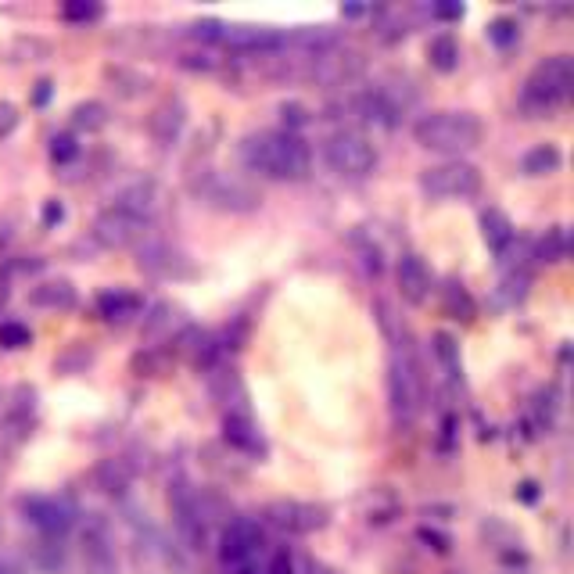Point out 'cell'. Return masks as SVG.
<instances>
[{
  "mask_svg": "<svg viewBox=\"0 0 574 574\" xmlns=\"http://www.w3.org/2000/svg\"><path fill=\"white\" fill-rule=\"evenodd\" d=\"M76 140L72 137H54V144H51V155H54V162H69V158H76Z\"/></svg>",
  "mask_w": 574,
  "mask_h": 574,
  "instance_id": "obj_33",
  "label": "cell"
},
{
  "mask_svg": "<svg viewBox=\"0 0 574 574\" xmlns=\"http://www.w3.org/2000/svg\"><path fill=\"white\" fill-rule=\"evenodd\" d=\"M564 255H567V230L564 227L546 230V237H542V244H539V259L560 262Z\"/></svg>",
  "mask_w": 574,
  "mask_h": 574,
  "instance_id": "obj_28",
  "label": "cell"
},
{
  "mask_svg": "<svg viewBox=\"0 0 574 574\" xmlns=\"http://www.w3.org/2000/svg\"><path fill=\"white\" fill-rule=\"evenodd\" d=\"M72 122L79 130H105L108 126V105L105 101H79L72 108Z\"/></svg>",
  "mask_w": 574,
  "mask_h": 574,
  "instance_id": "obj_26",
  "label": "cell"
},
{
  "mask_svg": "<svg viewBox=\"0 0 574 574\" xmlns=\"http://www.w3.org/2000/svg\"><path fill=\"white\" fill-rule=\"evenodd\" d=\"M112 209L126 212V216H137V219L148 223V219L162 209V187H158L151 176H137V180H130L119 194H115Z\"/></svg>",
  "mask_w": 574,
  "mask_h": 574,
  "instance_id": "obj_10",
  "label": "cell"
},
{
  "mask_svg": "<svg viewBox=\"0 0 574 574\" xmlns=\"http://www.w3.org/2000/svg\"><path fill=\"white\" fill-rule=\"evenodd\" d=\"M392 409L399 420H409L417 409V374H413V366L399 363V359H392Z\"/></svg>",
  "mask_w": 574,
  "mask_h": 574,
  "instance_id": "obj_15",
  "label": "cell"
},
{
  "mask_svg": "<svg viewBox=\"0 0 574 574\" xmlns=\"http://www.w3.org/2000/svg\"><path fill=\"white\" fill-rule=\"evenodd\" d=\"M26 514L36 528H44L47 535H61V531L69 528V510L58 503V499H29L26 503Z\"/></svg>",
  "mask_w": 574,
  "mask_h": 574,
  "instance_id": "obj_16",
  "label": "cell"
},
{
  "mask_svg": "<svg viewBox=\"0 0 574 574\" xmlns=\"http://www.w3.org/2000/svg\"><path fill=\"white\" fill-rule=\"evenodd\" d=\"M83 557H87L90 574H119L112 549H108V539L101 531H90L87 535V542H83Z\"/></svg>",
  "mask_w": 574,
  "mask_h": 574,
  "instance_id": "obj_21",
  "label": "cell"
},
{
  "mask_svg": "<svg viewBox=\"0 0 574 574\" xmlns=\"http://www.w3.org/2000/svg\"><path fill=\"white\" fill-rule=\"evenodd\" d=\"M481 234H485L488 248L503 252L506 244L514 241V223H510V216L503 209H485L481 212Z\"/></svg>",
  "mask_w": 574,
  "mask_h": 574,
  "instance_id": "obj_19",
  "label": "cell"
},
{
  "mask_svg": "<svg viewBox=\"0 0 574 574\" xmlns=\"http://www.w3.org/2000/svg\"><path fill=\"white\" fill-rule=\"evenodd\" d=\"M183 122H187V108H183L180 97H169V101H162V105L148 115V133L158 144H173V140L180 137Z\"/></svg>",
  "mask_w": 574,
  "mask_h": 574,
  "instance_id": "obj_13",
  "label": "cell"
},
{
  "mask_svg": "<svg viewBox=\"0 0 574 574\" xmlns=\"http://www.w3.org/2000/svg\"><path fill=\"white\" fill-rule=\"evenodd\" d=\"M280 112H284V119L291 122V126H302V122L309 119V112H305L302 105H284V108H280Z\"/></svg>",
  "mask_w": 574,
  "mask_h": 574,
  "instance_id": "obj_35",
  "label": "cell"
},
{
  "mask_svg": "<svg viewBox=\"0 0 574 574\" xmlns=\"http://www.w3.org/2000/svg\"><path fill=\"white\" fill-rule=\"evenodd\" d=\"M323 158H327V166H331L334 173L348 176V180L370 176L377 169V148L370 144V137L359 130H338L334 137H327Z\"/></svg>",
  "mask_w": 574,
  "mask_h": 574,
  "instance_id": "obj_5",
  "label": "cell"
},
{
  "mask_svg": "<svg viewBox=\"0 0 574 574\" xmlns=\"http://www.w3.org/2000/svg\"><path fill=\"white\" fill-rule=\"evenodd\" d=\"M488 40H492V44H499V47L514 44V40H517V22H514V18L499 15L496 22L488 26Z\"/></svg>",
  "mask_w": 574,
  "mask_h": 574,
  "instance_id": "obj_29",
  "label": "cell"
},
{
  "mask_svg": "<svg viewBox=\"0 0 574 574\" xmlns=\"http://www.w3.org/2000/svg\"><path fill=\"white\" fill-rule=\"evenodd\" d=\"M144 234H148V223L137 216H126L119 209H105L94 219V241L101 248H112V252L133 248V244L144 241Z\"/></svg>",
  "mask_w": 574,
  "mask_h": 574,
  "instance_id": "obj_9",
  "label": "cell"
},
{
  "mask_svg": "<svg viewBox=\"0 0 574 574\" xmlns=\"http://www.w3.org/2000/svg\"><path fill=\"white\" fill-rule=\"evenodd\" d=\"M33 305L40 309H72L76 305V287L69 280H51V284H40L33 287Z\"/></svg>",
  "mask_w": 574,
  "mask_h": 574,
  "instance_id": "obj_20",
  "label": "cell"
},
{
  "mask_svg": "<svg viewBox=\"0 0 574 574\" xmlns=\"http://www.w3.org/2000/svg\"><path fill=\"white\" fill-rule=\"evenodd\" d=\"M137 266L151 277H162V280H173V277H191V262L187 255L176 252L173 244H162V241H148L140 248V259Z\"/></svg>",
  "mask_w": 574,
  "mask_h": 574,
  "instance_id": "obj_11",
  "label": "cell"
},
{
  "mask_svg": "<svg viewBox=\"0 0 574 574\" xmlns=\"http://www.w3.org/2000/svg\"><path fill=\"white\" fill-rule=\"evenodd\" d=\"M0 341L8 348H22V345H29V331L22 323H4V327H0Z\"/></svg>",
  "mask_w": 574,
  "mask_h": 574,
  "instance_id": "obj_31",
  "label": "cell"
},
{
  "mask_svg": "<svg viewBox=\"0 0 574 574\" xmlns=\"http://www.w3.org/2000/svg\"><path fill=\"white\" fill-rule=\"evenodd\" d=\"M47 97H51V83H47V79H44V83H40V90H36V94H33V101H36V105H44Z\"/></svg>",
  "mask_w": 574,
  "mask_h": 574,
  "instance_id": "obj_38",
  "label": "cell"
},
{
  "mask_svg": "<svg viewBox=\"0 0 574 574\" xmlns=\"http://www.w3.org/2000/svg\"><path fill=\"white\" fill-rule=\"evenodd\" d=\"M445 313L453 320H474V302L463 291V284H449L445 287Z\"/></svg>",
  "mask_w": 574,
  "mask_h": 574,
  "instance_id": "obj_27",
  "label": "cell"
},
{
  "mask_svg": "<svg viewBox=\"0 0 574 574\" xmlns=\"http://www.w3.org/2000/svg\"><path fill=\"white\" fill-rule=\"evenodd\" d=\"M560 162H564V155H560L557 144H535L531 151H524L521 158V169L528 176H542V173H553V169H560Z\"/></svg>",
  "mask_w": 574,
  "mask_h": 574,
  "instance_id": "obj_22",
  "label": "cell"
},
{
  "mask_svg": "<svg viewBox=\"0 0 574 574\" xmlns=\"http://www.w3.org/2000/svg\"><path fill=\"white\" fill-rule=\"evenodd\" d=\"M431 15L435 18H463V4H435Z\"/></svg>",
  "mask_w": 574,
  "mask_h": 574,
  "instance_id": "obj_36",
  "label": "cell"
},
{
  "mask_svg": "<svg viewBox=\"0 0 574 574\" xmlns=\"http://www.w3.org/2000/svg\"><path fill=\"white\" fill-rule=\"evenodd\" d=\"M61 216H65V209H61L58 201H51V205H47V209H44V219H47V223H61Z\"/></svg>",
  "mask_w": 574,
  "mask_h": 574,
  "instance_id": "obj_37",
  "label": "cell"
},
{
  "mask_svg": "<svg viewBox=\"0 0 574 574\" xmlns=\"http://www.w3.org/2000/svg\"><path fill=\"white\" fill-rule=\"evenodd\" d=\"M183 327V316L176 305L169 302H158L155 309H151V316L144 320V334H148V341H173V334Z\"/></svg>",
  "mask_w": 574,
  "mask_h": 574,
  "instance_id": "obj_17",
  "label": "cell"
},
{
  "mask_svg": "<svg viewBox=\"0 0 574 574\" xmlns=\"http://www.w3.org/2000/svg\"><path fill=\"white\" fill-rule=\"evenodd\" d=\"M399 291L413 305L427 302V295L435 291V273L420 255H402L399 259Z\"/></svg>",
  "mask_w": 574,
  "mask_h": 574,
  "instance_id": "obj_12",
  "label": "cell"
},
{
  "mask_svg": "<svg viewBox=\"0 0 574 574\" xmlns=\"http://www.w3.org/2000/svg\"><path fill=\"white\" fill-rule=\"evenodd\" d=\"M413 137H417L420 148L427 151H442V155H463V151H474L485 137V126L474 112H431L420 115L417 126H413Z\"/></svg>",
  "mask_w": 574,
  "mask_h": 574,
  "instance_id": "obj_2",
  "label": "cell"
},
{
  "mask_svg": "<svg viewBox=\"0 0 574 574\" xmlns=\"http://www.w3.org/2000/svg\"><path fill=\"white\" fill-rule=\"evenodd\" d=\"M97 309L108 320H126V316H137L144 309V302L137 295H130V291H105V295L97 298Z\"/></svg>",
  "mask_w": 574,
  "mask_h": 574,
  "instance_id": "obj_23",
  "label": "cell"
},
{
  "mask_svg": "<svg viewBox=\"0 0 574 574\" xmlns=\"http://www.w3.org/2000/svg\"><path fill=\"white\" fill-rule=\"evenodd\" d=\"M61 18L65 22H94V18H101V4H65Z\"/></svg>",
  "mask_w": 574,
  "mask_h": 574,
  "instance_id": "obj_30",
  "label": "cell"
},
{
  "mask_svg": "<svg viewBox=\"0 0 574 574\" xmlns=\"http://www.w3.org/2000/svg\"><path fill=\"white\" fill-rule=\"evenodd\" d=\"M262 574H295V560H291L287 549H277L270 557V564L262 567Z\"/></svg>",
  "mask_w": 574,
  "mask_h": 574,
  "instance_id": "obj_32",
  "label": "cell"
},
{
  "mask_svg": "<svg viewBox=\"0 0 574 574\" xmlns=\"http://www.w3.org/2000/svg\"><path fill=\"white\" fill-rule=\"evenodd\" d=\"M223 431H227V442L237 445V449H244V453H259V449H262L259 431H255V427L248 424L241 413H227V420H223Z\"/></svg>",
  "mask_w": 574,
  "mask_h": 574,
  "instance_id": "obj_24",
  "label": "cell"
},
{
  "mask_svg": "<svg viewBox=\"0 0 574 574\" xmlns=\"http://www.w3.org/2000/svg\"><path fill=\"white\" fill-rule=\"evenodd\" d=\"M105 79L112 83V90H119L122 97H140V94H148L151 90V76L130 69V65H108Z\"/></svg>",
  "mask_w": 574,
  "mask_h": 574,
  "instance_id": "obj_18",
  "label": "cell"
},
{
  "mask_svg": "<svg viewBox=\"0 0 574 574\" xmlns=\"http://www.w3.org/2000/svg\"><path fill=\"white\" fill-rule=\"evenodd\" d=\"M191 194L198 201H205L209 209L234 212V216L255 212L262 205V194L255 183L241 180V176L219 173V169H201L198 176H191Z\"/></svg>",
  "mask_w": 574,
  "mask_h": 574,
  "instance_id": "obj_3",
  "label": "cell"
},
{
  "mask_svg": "<svg viewBox=\"0 0 574 574\" xmlns=\"http://www.w3.org/2000/svg\"><path fill=\"white\" fill-rule=\"evenodd\" d=\"M223 40L241 51H277L280 44H287L284 33L266 26H223Z\"/></svg>",
  "mask_w": 574,
  "mask_h": 574,
  "instance_id": "obj_14",
  "label": "cell"
},
{
  "mask_svg": "<svg viewBox=\"0 0 574 574\" xmlns=\"http://www.w3.org/2000/svg\"><path fill=\"white\" fill-rule=\"evenodd\" d=\"M241 158L252 173L270 176V180H305L309 162H313L305 140L291 130H259L244 137Z\"/></svg>",
  "mask_w": 574,
  "mask_h": 574,
  "instance_id": "obj_1",
  "label": "cell"
},
{
  "mask_svg": "<svg viewBox=\"0 0 574 574\" xmlns=\"http://www.w3.org/2000/svg\"><path fill=\"white\" fill-rule=\"evenodd\" d=\"M262 549H266V539H262V528L248 517L234 521L227 531H223V567L230 571H262Z\"/></svg>",
  "mask_w": 574,
  "mask_h": 574,
  "instance_id": "obj_7",
  "label": "cell"
},
{
  "mask_svg": "<svg viewBox=\"0 0 574 574\" xmlns=\"http://www.w3.org/2000/svg\"><path fill=\"white\" fill-rule=\"evenodd\" d=\"M363 69V58L356 51H331V47H320L305 58V79H316L323 87H341L348 79H356Z\"/></svg>",
  "mask_w": 574,
  "mask_h": 574,
  "instance_id": "obj_8",
  "label": "cell"
},
{
  "mask_svg": "<svg viewBox=\"0 0 574 574\" xmlns=\"http://www.w3.org/2000/svg\"><path fill=\"white\" fill-rule=\"evenodd\" d=\"M574 90V58L571 54H549L524 79V101L539 108H553L567 101Z\"/></svg>",
  "mask_w": 574,
  "mask_h": 574,
  "instance_id": "obj_4",
  "label": "cell"
},
{
  "mask_svg": "<svg viewBox=\"0 0 574 574\" xmlns=\"http://www.w3.org/2000/svg\"><path fill=\"white\" fill-rule=\"evenodd\" d=\"M420 187L431 198L442 201H467L481 191V173L478 166H470L463 158H449V162H438V166L424 169L420 173Z\"/></svg>",
  "mask_w": 574,
  "mask_h": 574,
  "instance_id": "obj_6",
  "label": "cell"
},
{
  "mask_svg": "<svg viewBox=\"0 0 574 574\" xmlns=\"http://www.w3.org/2000/svg\"><path fill=\"white\" fill-rule=\"evenodd\" d=\"M427 58H431V65H435L438 72H453L456 65H460V44H456L449 33H442L427 44Z\"/></svg>",
  "mask_w": 574,
  "mask_h": 574,
  "instance_id": "obj_25",
  "label": "cell"
},
{
  "mask_svg": "<svg viewBox=\"0 0 574 574\" xmlns=\"http://www.w3.org/2000/svg\"><path fill=\"white\" fill-rule=\"evenodd\" d=\"M15 122H18L15 105H0V137H8V133L15 130Z\"/></svg>",
  "mask_w": 574,
  "mask_h": 574,
  "instance_id": "obj_34",
  "label": "cell"
}]
</instances>
